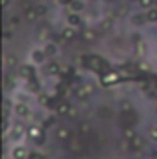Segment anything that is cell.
Segmentation results:
<instances>
[{"label": "cell", "instance_id": "29", "mask_svg": "<svg viewBox=\"0 0 157 159\" xmlns=\"http://www.w3.org/2000/svg\"><path fill=\"white\" fill-rule=\"evenodd\" d=\"M146 19L150 24H157V7H152L146 11Z\"/></svg>", "mask_w": 157, "mask_h": 159}, {"label": "cell", "instance_id": "22", "mask_svg": "<svg viewBox=\"0 0 157 159\" xmlns=\"http://www.w3.org/2000/svg\"><path fill=\"white\" fill-rule=\"evenodd\" d=\"M83 9H85V0H70V4H69L70 13H81Z\"/></svg>", "mask_w": 157, "mask_h": 159}, {"label": "cell", "instance_id": "11", "mask_svg": "<svg viewBox=\"0 0 157 159\" xmlns=\"http://www.w3.org/2000/svg\"><path fill=\"white\" fill-rule=\"evenodd\" d=\"M118 81H120V74L115 72V70L104 72L100 76V85H104V87H113V85H117Z\"/></svg>", "mask_w": 157, "mask_h": 159}, {"label": "cell", "instance_id": "6", "mask_svg": "<svg viewBox=\"0 0 157 159\" xmlns=\"http://www.w3.org/2000/svg\"><path fill=\"white\" fill-rule=\"evenodd\" d=\"M17 76L24 81H30V80H35V65L32 63H22L17 67Z\"/></svg>", "mask_w": 157, "mask_h": 159}, {"label": "cell", "instance_id": "10", "mask_svg": "<svg viewBox=\"0 0 157 159\" xmlns=\"http://www.w3.org/2000/svg\"><path fill=\"white\" fill-rule=\"evenodd\" d=\"M54 135H56V139H57V141H61V143H69V141L74 137V135H72V129H70L69 126H65V124L56 126Z\"/></svg>", "mask_w": 157, "mask_h": 159}, {"label": "cell", "instance_id": "21", "mask_svg": "<svg viewBox=\"0 0 157 159\" xmlns=\"http://www.w3.org/2000/svg\"><path fill=\"white\" fill-rule=\"evenodd\" d=\"M137 135H139V133L135 131V128H133V124H126V126L122 128V137H124V139H126L128 143H129L131 139H135Z\"/></svg>", "mask_w": 157, "mask_h": 159}, {"label": "cell", "instance_id": "30", "mask_svg": "<svg viewBox=\"0 0 157 159\" xmlns=\"http://www.w3.org/2000/svg\"><path fill=\"white\" fill-rule=\"evenodd\" d=\"M148 139L154 141V143H157V124H152V126L148 128Z\"/></svg>", "mask_w": 157, "mask_h": 159}, {"label": "cell", "instance_id": "18", "mask_svg": "<svg viewBox=\"0 0 157 159\" xmlns=\"http://www.w3.org/2000/svg\"><path fill=\"white\" fill-rule=\"evenodd\" d=\"M67 24L69 26H72V28H76V30H79L81 26H83V19L79 17V13H70L69 11V15H67Z\"/></svg>", "mask_w": 157, "mask_h": 159}, {"label": "cell", "instance_id": "27", "mask_svg": "<svg viewBox=\"0 0 157 159\" xmlns=\"http://www.w3.org/2000/svg\"><path fill=\"white\" fill-rule=\"evenodd\" d=\"M56 120H57V115H56V113H52V115H48L46 119L43 120L41 124H43V128H44V129H46V128H54V126H56Z\"/></svg>", "mask_w": 157, "mask_h": 159}, {"label": "cell", "instance_id": "24", "mask_svg": "<svg viewBox=\"0 0 157 159\" xmlns=\"http://www.w3.org/2000/svg\"><path fill=\"white\" fill-rule=\"evenodd\" d=\"M35 96H37V104H39L41 107H52L50 94H46V93H39V94H35Z\"/></svg>", "mask_w": 157, "mask_h": 159}, {"label": "cell", "instance_id": "4", "mask_svg": "<svg viewBox=\"0 0 157 159\" xmlns=\"http://www.w3.org/2000/svg\"><path fill=\"white\" fill-rule=\"evenodd\" d=\"M92 94H94V85L92 83H81V85H78L74 89V96H76V100H79V102L89 100Z\"/></svg>", "mask_w": 157, "mask_h": 159}, {"label": "cell", "instance_id": "33", "mask_svg": "<svg viewBox=\"0 0 157 159\" xmlns=\"http://www.w3.org/2000/svg\"><path fill=\"white\" fill-rule=\"evenodd\" d=\"M30 159H44V156L41 154L39 150H34V152L30 154Z\"/></svg>", "mask_w": 157, "mask_h": 159}, {"label": "cell", "instance_id": "1", "mask_svg": "<svg viewBox=\"0 0 157 159\" xmlns=\"http://www.w3.org/2000/svg\"><path fill=\"white\" fill-rule=\"evenodd\" d=\"M26 137L34 143V144H44L46 143V129L43 128V124H32L30 128H28V131H26Z\"/></svg>", "mask_w": 157, "mask_h": 159}, {"label": "cell", "instance_id": "5", "mask_svg": "<svg viewBox=\"0 0 157 159\" xmlns=\"http://www.w3.org/2000/svg\"><path fill=\"white\" fill-rule=\"evenodd\" d=\"M83 61L87 63V67H89L91 70H96V72H102V70H104V65H105L104 57H100V56H96V54L83 56Z\"/></svg>", "mask_w": 157, "mask_h": 159}, {"label": "cell", "instance_id": "17", "mask_svg": "<svg viewBox=\"0 0 157 159\" xmlns=\"http://www.w3.org/2000/svg\"><path fill=\"white\" fill-rule=\"evenodd\" d=\"M78 37V30L76 28H72V26H69V24H65L63 28H61V39L63 41H74Z\"/></svg>", "mask_w": 157, "mask_h": 159}, {"label": "cell", "instance_id": "26", "mask_svg": "<svg viewBox=\"0 0 157 159\" xmlns=\"http://www.w3.org/2000/svg\"><path fill=\"white\" fill-rule=\"evenodd\" d=\"M155 2L157 0H137V6L142 9V11H148L152 7H155Z\"/></svg>", "mask_w": 157, "mask_h": 159}, {"label": "cell", "instance_id": "34", "mask_svg": "<svg viewBox=\"0 0 157 159\" xmlns=\"http://www.w3.org/2000/svg\"><path fill=\"white\" fill-rule=\"evenodd\" d=\"M9 20H11V26H17V24H19V20H20V19H19V17H11V19H9Z\"/></svg>", "mask_w": 157, "mask_h": 159}, {"label": "cell", "instance_id": "16", "mask_svg": "<svg viewBox=\"0 0 157 159\" xmlns=\"http://www.w3.org/2000/svg\"><path fill=\"white\" fill-rule=\"evenodd\" d=\"M43 48H44V54H46V57H48V59H56V56L59 54V46H57L56 43H52V41L44 43V44H43Z\"/></svg>", "mask_w": 157, "mask_h": 159}, {"label": "cell", "instance_id": "20", "mask_svg": "<svg viewBox=\"0 0 157 159\" xmlns=\"http://www.w3.org/2000/svg\"><path fill=\"white\" fill-rule=\"evenodd\" d=\"M81 39L85 41V43H94V41L98 39V32L94 28H85L81 32Z\"/></svg>", "mask_w": 157, "mask_h": 159}, {"label": "cell", "instance_id": "3", "mask_svg": "<svg viewBox=\"0 0 157 159\" xmlns=\"http://www.w3.org/2000/svg\"><path fill=\"white\" fill-rule=\"evenodd\" d=\"M30 154L32 150H28V146L22 143H13L9 148V159H30Z\"/></svg>", "mask_w": 157, "mask_h": 159}, {"label": "cell", "instance_id": "35", "mask_svg": "<svg viewBox=\"0 0 157 159\" xmlns=\"http://www.w3.org/2000/svg\"><path fill=\"white\" fill-rule=\"evenodd\" d=\"M9 6H11V0H2V7L4 9H7Z\"/></svg>", "mask_w": 157, "mask_h": 159}, {"label": "cell", "instance_id": "37", "mask_svg": "<svg viewBox=\"0 0 157 159\" xmlns=\"http://www.w3.org/2000/svg\"><path fill=\"white\" fill-rule=\"evenodd\" d=\"M57 2H59V4H67V6L70 4V0H57Z\"/></svg>", "mask_w": 157, "mask_h": 159}, {"label": "cell", "instance_id": "31", "mask_svg": "<svg viewBox=\"0 0 157 159\" xmlns=\"http://www.w3.org/2000/svg\"><path fill=\"white\" fill-rule=\"evenodd\" d=\"M131 109H133V104H131V102H128V100L120 102V111H122V113H129Z\"/></svg>", "mask_w": 157, "mask_h": 159}, {"label": "cell", "instance_id": "39", "mask_svg": "<svg viewBox=\"0 0 157 159\" xmlns=\"http://www.w3.org/2000/svg\"><path fill=\"white\" fill-rule=\"evenodd\" d=\"M155 7H157V2H155Z\"/></svg>", "mask_w": 157, "mask_h": 159}, {"label": "cell", "instance_id": "36", "mask_svg": "<svg viewBox=\"0 0 157 159\" xmlns=\"http://www.w3.org/2000/svg\"><path fill=\"white\" fill-rule=\"evenodd\" d=\"M150 159H157V148L152 152V154H150Z\"/></svg>", "mask_w": 157, "mask_h": 159}, {"label": "cell", "instance_id": "25", "mask_svg": "<svg viewBox=\"0 0 157 159\" xmlns=\"http://www.w3.org/2000/svg\"><path fill=\"white\" fill-rule=\"evenodd\" d=\"M135 52H137V56L144 57V56L148 54V44H146V41H137V44H135Z\"/></svg>", "mask_w": 157, "mask_h": 159}, {"label": "cell", "instance_id": "28", "mask_svg": "<svg viewBox=\"0 0 157 159\" xmlns=\"http://www.w3.org/2000/svg\"><path fill=\"white\" fill-rule=\"evenodd\" d=\"M4 65H6V67H19V59H17L15 56L7 54V56L4 57Z\"/></svg>", "mask_w": 157, "mask_h": 159}, {"label": "cell", "instance_id": "12", "mask_svg": "<svg viewBox=\"0 0 157 159\" xmlns=\"http://www.w3.org/2000/svg\"><path fill=\"white\" fill-rule=\"evenodd\" d=\"M72 109H74V106H72V104H70L69 100H61V102H59V104L56 106L54 113H56L57 117H61V119H63V117H69Z\"/></svg>", "mask_w": 157, "mask_h": 159}, {"label": "cell", "instance_id": "2", "mask_svg": "<svg viewBox=\"0 0 157 159\" xmlns=\"http://www.w3.org/2000/svg\"><path fill=\"white\" fill-rule=\"evenodd\" d=\"M26 131H28V128H24L20 122H13V126H11L9 133H7V135H4V141L7 143V139H11L13 143H19V141H22V139L26 137Z\"/></svg>", "mask_w": 157, "mask_h": 159}, {"label": "cell", "instance_id": "14", "mask_svg": "<svg viewBox=\"0 0 157 159\" xmlns=\"http://www.w3.org/2000/svg\"><path fill=\"white\" fill-rule=\"evenodd\" d=\"M129 24L133 28H141L144 24H148V19H146V11H139V13H133L129 17Z\"/></svg>", "mask_w": 157, "mask_h": 159}, {"label": "cell", "instance_id": "23", "mask_svg": "<svg viewBox=\"0 0 157 159\" xmlns=\"http://www.w3.org/2000/svg\"><path fill=\"white\" fill-rule=\"evenodd\" d=\"M78 133H79V137H89V133H91V124H89L87 120H79L78 122Z\"/></svg>", "mask_w": 157, "mask_h": 159}, {"label": "cell", "instance_id": "8", "mask_svg": "<svg viewBox=\"0 0 157 159\" xmlns=\"http://www.w3.org/2000/svg\"><path fill=\"white\" fill-rule=\"evenodd\" d=\"M13 117H17L19 120H28L30 117H32L30 104H26V102H15V107H13Z\"/></svg>", "mask_w": 157, "mask_h": 159}, {"label": "cell", "instance_id": "13", "mask_svg": "<svg viewBox=\"0 0 157 159\" xmlns=\"http://www.w3.org/2000/svg\"><path fill=\"white\" fill-rule=\"evenodd\" d=\"M129 150L133 152V154H137V152H142L144 148H146V137H142V135H137L135 139H131L129 143Z\"/></svg>", "mask_w": 157, "mask_h": 159}, {"label": "cell", "instance_id": "19", "mask_svg": "<svg viewBox=\"0 0 157 159\" xmlns=\"http://www.w3.org/2000/svg\"><path fill=\"white\" fill-rule=\"evenodd\" d=\"M39 13H37V9H35V6H26L24 7V20L26 22H35V20H39Z\"/></svg>", "mask_w": 157, "mask_h": 159}, {"label": "cell", "instance_id": "7", "mask_svg": "<svg viewBox=\"0 0 157 159\" xmlns=\"http://www.w3.org/2000/svg\"><path fill=\"white\" fill-rule=\"evenodd\" d=\"M48 61V57H46V54H44V48H32L30 50V56H28V63H32V65H35V67H43L44 63Z\"/></svg>", "mask_w": 157, "mask_h": 159}, {"label": "cell", "instance_id": "9", "mask_svg": "<svg viewBox=\"0 0 157 159\" xmlns=\"http://www.w3.org/2000/svg\"><path fill=\"white\" fill-rule=\"evenodd\" d=\"M61 70H63V67H61V63H59V61H56V59H48V61L43 65V72H44L46 76H50V78L59 76V74H61Z\"/></svg>", "mask_w": 157, "mask_h": 159}, {"label": "cell", "instance_id": "15", "mask_svg": "<svg viewBox=\"0 0 157 159\" xmlns=\"http://www.w3.org/2000/svg\"><path fill=\"white\" fill-rule=\"evenodd\" d=\"M67 144V148L70 150V152H74V154H81L83 152V148H85V144H83V139H79L78 135H74L69 143H65Z\"/></svg>", "mask_w": 157, "mask_h": 159}, {"label": "cell", "instance_id": "32", "mask_svg": "<svg viewBox=\"0 0 157 159\" xmlns=\"http://www.w3.org/2000/svg\"><path fill=\"white\" fill-rule=\"evenodd\" d=\"M35 9H37L39 17H44V15L48 13V7H46V4H35Z\"/></svg>", "mask_w": 157, "mask_h": 159}, {"label": "cell", "instance_id": "38", "mask_svg": "<svg viewBox=\"0 0 157 159\" xmlns=\"http://www.w3.org/2000/svg\"><path fill=\"white\" fill-rule=\"evenodd\" d=\"M89 2H96V0H89Z\"/></svg>", "mask_w": 157, "mask_h": 159}]
</instances>
